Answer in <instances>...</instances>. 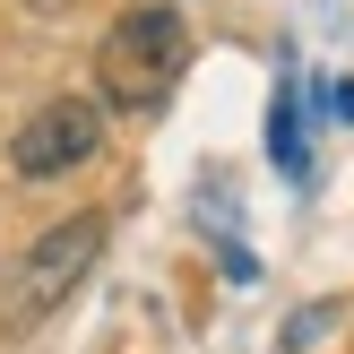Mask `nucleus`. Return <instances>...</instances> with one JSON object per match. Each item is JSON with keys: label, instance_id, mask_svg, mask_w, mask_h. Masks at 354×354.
<instances>
[{"label": "nucleus", "instance_id": "nucleus-2", "mask_svg": "<svg viewBox=\"0 0 354 354\" xmlns=\"http://www.w3.org/2000/svg\"><path fill=\"white\" fill-rule=\"evenodd\" d=\"M95 251H104V216L52 225V234L9 268V286H0V328H35L44 311H61L69 294H78V277L95 268Z\"/></svg>", "mask_w": 354, "mask_h": 354}, {"label": "nucleus", "instance_id": "nucleus-3", "mask_svg": "<svg viewBox=\"0 0 354 354\" xmlns=\"http://www.w3.org/2000/svg\"><path fill=\"white\" fill-rule=\"evenodd\" d=\"M104 147V104H86V95H52L44 113L17 130V147H9V165L26 173V182H52V173H69V165H86V156Z\"/></svg>", "mask_w": 354, "mask_h": 354}, {"label": "nucleus", "instance_id": "nucleus-1", "mask_svg": "<svg viewBox=\"0 0 354 354\" xmlns=\"http://www.w3.org/2000/svg\"><path fill=\"white\" fill-rule=\"evenodd\" d=\"M182 61H190V26H182V9H130V17H113L104 26V44H95V86H104V104L113 113H156V104L182 86Z\"/></svg>", "mask_w": 354, "mask_h": 354}, {"label": "nucleus", "instance_id": "nucleus-4", "mask_svg": "<svg viewBox=\"0 0 354 354\" xmlns=\"http://www.w3.org/2000/svg\"><path fill=\"white\" fill-rule=\"evenodd\" d=\"M26 9H61V0H26Z\"/></svg>", "mask_w": 354, "mask_h": 354}]
</instances>
